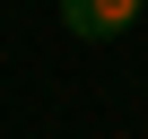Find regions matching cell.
<instances>
[{"mask_svg": "<svg viewBox=\"0 0 148 139\" xmlns=\"http://www.w3.org/2000/svg\"><path fill=\"white\" fill-rule=\"evenodd\" d=\"M61 26L79 44H113V35L139 26V0H61Z\"/></svg>", "mask_w": 148, "mask_h": 139, "instance_id": "cell-1", "label": "cell"}]
</instances>
